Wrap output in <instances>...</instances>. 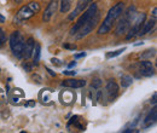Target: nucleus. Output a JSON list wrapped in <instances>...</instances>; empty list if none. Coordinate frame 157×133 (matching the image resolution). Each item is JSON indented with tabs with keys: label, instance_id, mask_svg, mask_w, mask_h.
Listing matches in <instances>:
<instances>
[{
	"label": "nucleus",
	"instance_id": "f257e3e1",
	"mask_svg": "<svg viewBox=\"0 0 157 133\" xmlns=\"http://www.w3.org/2000/svg\"><path fill=\"white\" fill-rule=\"evenodd\" d=\"M123 11H124V4L123 2H118L116 5H114L109 10V12H108L105 19L103 21V23L100 24V27L98 28L99 35H104V34L109 33L111 30L113 25L116 23L117 18H120L121 15L123 14Z\"/></svg>",
	"mask_w": 157,
	"mask_h": 133
},
{
	"label": "nucleus",
	"instance_id": "f03ea898",
	"mask_svg": "<svg viewBox=\"0 0 157 133\" xmlns=\"http://www.w3.org/2000/svg\"><path fill=\"white\" fill-rule=\"evenodd\" d=\"M123 12H124V11H123ZM121 16H122V15H121ZM136 16H137V9H136V6L131 5V6L128 7V10L123 14L122 18L120 19V22H118L117 25H116V34H117V35H123V34H126V33L128 32V29L131 28V25H132L133 21L136 18Z\"/></svg>",
	"mask_w": 157,
	"mask_h": 133
},
{
	"label": "nucleus",
	"instance_id": "7ed1b4c3",
	"mask_svg": "<svg viewBox=\"0 0 157 133\" xmlns=\"http://www.w3.org/2000/svg\"><path fill=\"white\" fill-rule=\"evenodd\" d=\"M40 10H41V6H40L39 2L32 1V2H29L27 5H24L23 7H21L20 11L16 15V17L13 18V22L16 24H21L23 21H27V19L32 18L34 15L39 14Z\"/></svg>",
	"mask_w": 157,
	"mask_h": 133
},
{
	"label": "nucleus",
	"instance_id": "20e7f679",
	"mask_svg": "<svg viewBox=\"0 0 157 133\" xmlns=\"http://www.w3.org/2000/svg\"><path fill=\"white\" fill-rule=\"evenodd\" d=\"M99 21H100V12L97 10L90 18L86 21V23L78 30V33L75 34L76 39H82V38H85V37H87V35L97 27Z\"/></svg>",
	"mask_w": 157,
	"mask_h": 133
},
{
	"label": "nucleus",
	"instance_id": "39448f33",
	"mask_svg": "<svg viewBox=\"0 0 157 133\" xmlns=\"http://www.w3.org/2000/svg\"><path fill=\"white\" fill-rule=\"evenodd\" d=\"M24 42L25 40L20 32H13L10 35V47L13 53V56L17 58H23V49H24Z\"/></svg>",
	"mask_w": 157,
	"mask_h": 133
},
{
	"label": "nucleus",
	"instance_id": "423d86ee",
	"mask_svg": "<svg viewBox=\"0 0 157 133\" xmlns=\"http://www.w3.org/2000/svg\"><path fill=\"white\" fill-rule=\"evenodd\" d=\"M98 10V6H97V4L96 2H93V4H91L90 6H87V9L85 10V12H82V15L80 16V18L78 19V22L75 23V25L70 29V34L71 35H75L76 33H78V30L86 23V21L90 18L96 11Z\"/></svg>",
	"mask_w": 157,
	"mask_h": 133
},
{
	"label": "nucleus",
	"instance_id": "0eeeda50",
	"mask_svg": "<svg viewBox=\"0 0 157 133\" xmlns=\"http://www.w3.org/2000/svg\"><path fill=\"white\" fill-rule=\"evenodd\" d=\"M145 18H146V14H144V12H143V14H137V16H136V18L133 21L131 28H129L128 32H127L128 34H127L126 38L129 40V39L137 37L139 30L141 29V27H143V24H144V22H145Z\"/></svg>",
	"mask_w": 157,
	"mask_h": 133
},
{
	"label": "nucleus",
	"instance_id": "6e6552de",
	"mask_svg": "<svg viewBox=\"0 0 157 133\" xmlns=\"http://www.w3.org/2000/svg\"><path fill=\"white\" fill-rule=\"evenodd\" d=\"M58 0H51L50 4L47 5V7L45 9V12L42 14V21L44 22H50L51 18L56 15L57 9H58Z\"/></svg>",
	"mask_w": 157,
	"mask_h": 133
},
{
	"label": "nucleus",
	"instance_id": "1a4fd4ad",
	"mask_svg": "<svg viewBox=\"0 0 157 133\" xmlns=\"http://www.w3.org/2000/svg\"><path fill=\"white\" fill-rule=\"evenodd\" d=\"M139 73L144 76H152L155 73L154 65L149 59H145L139 63Z\"/></svg>",
	"mask_w": 157,
	"mask_h": 133
},
{
	"label": "nucleus",
	"instance_id": "9d476101",
	"mask_svg": "<svg viewBox=\"0 0 157 133\" xmlns=\"http://www.w3.org/2000/svg\"><path fill=\"white\" fill-rule=\"evenodd\" d=\"M105 93L108 96V99L109 100H114L118 95V85L114 81V80H110L105 87Z\"/></svg>",
	"mask_w": 157,
	"mask_h": 133
},
{
	"label": "nucleus",
	"instance_id": "9b49d317",
	"mask_svg": "<svg viewBox=\"0 0 157 133\" xmlns=\"http://www.w3.org/2000/svg\"><path fill=\"white\" fill-rule=\"evenodd\" d=\"M88 2H90V0H78V4H76V7H75V10L68 16V19H70V21H73L74 18H76L78 15L81 14V12H83L86 9H87V6H88Z\"/></svg>",
	"mask_w": 157,
	"mask_h": 133
},
{
	"label": "nucleus",
	"instance_id": "f8f14e48",
	"mask_svg": "<svg viewBox=\"0 0 157 133\" xmlns=\"http://www.w3.org/2000/svg\"><path fill=\"white\" fill-rule=\"evenodd\" d=\"M155 25H156V18H154V17H152V18H150L149 21H147V22H144V24H143L141 29L139 30L138 35L143 37V35H146V34L151 33V32L154 30Z\"/></svg>",
	"mask_w": 157,
	"mask_h": 133
},
{
	"label": "nucleus",
	"instance_id": "ddd939ff",
	"mask_svg": "<svg viewBox=\"0 0 157 133\" xmlns=\"http://www.w3.org/2000/svg\"><path fill=\"white\" fill-rule=\"evenodd\" d=\"M34 46H35V41L33 38H29L25 42H24V49H23V57L25 59L33 56V51H34Z\"/></svg>",
	"mask_w": 157,
	"mask_h": 133
},
{
	"label": "nucleus",
	"instance_id": "4468645a",
	"mask_svg": "<svg viewBox=\"0 0 157 133\" xmlns=\"http://www.w3.org/2000/svg\"><path fill=\"white\" fill-rule=\"evenodd\" d=\"M62 85L65 87H70V88H81V87L86 86V81L78 80V79H67L62 82Z\"/></svg>",
	"mask_w": 157,
	"mask_h": 133
},
{
	"label": "nucleus",
	"instance_id": "2eb2a0df",
	"mask_svg": "<svg viewBox=\"0 0 157 133\" xmlns=\"http://www.w3.org/2000/svg\"><path fill=\"white\" fill-rule=\"evenodd\" d=\"M156 120H157V109L154 108V109L147 114V116L145 117V120H144V127H145V128L151 127L152 125H155Z\"/></svg>",
	"mask_w": 157,
	"mask_h": 133
},
{
	"label": "nucleus",
	"instance_id": "dca6fc26",
	"mask_svg": "<svg viewBox=\"0 0 157 133\" xmlns=\"http://www.w3.org/2000/svg\"><path fill=\"white\" fill-rule=\"evenodd\" d=\"M71 9V0H60V14H67Z\"/></svg>",
	"mask_w": 157,
	"mask_h": 133
},
{
	"label": "nucleus",
	"instance_id": "f3484780",
	"mask_svg": "<svg viewBox=\"0 0 157 133\" xmlns=\"http://www.w3.org/2000/svg\"><path fill=\"white\" fill-rule=\"evenodd\" d=\"M40 55H41V47L39 44H35L34 46V51H33V56H34V64L38 65L40 61Z\"/></svg>",
	"mask_w": 157,
	"mask_h": 133
},
{
	"label": "nucleus",
	"instance_id": "a211bd4d",
	"mask_svg": "<svg viewBox=\"0 0 157 133\" xmlns=\"http://www.w3.org/2000/svg\"><path fill=\"white\" fill-rule=\"evenodd\" d=\"M132 82H133V79H132V76L123 75L122 77H121V86H122L123 88H126V87H129V86L132 85Z\"/></svg>",
	"mask_w": 157,
	"mask_h": 133
},
{
	"label": "nucleus",
	"instance_id": "6ab92c4d",
	"mask_svg": "<svg viewBox=\"0 0 157 133\" xmlns=\"http://www.w3.org/2000/svg\"><path fill=\"white\" fill-rule=\"evenodd\" d=\"M155 55H156V50L155 49H150V50H146L141 55V58L143 59H151L152 57H155Z\"/></svg>",
	"mask_w": 157,
	"mask_h": 133
},
{
	"label": "nucleus",
	"instance_id": "aec40b11",
	"mask_svg": "<svg viewBox=\"0 0 157 133\" xmlns=\"http://www.w3.org/2000/svg\"><path fill=\"white\" fill-rule=\"evenodd\" d=\"M124 47L123 49H120V50H116V51H114V52H109V53H106V58H114L116 57V56H120L122 52H124Z\"/></svg>",
	"mask_w": 157,
	"mask_h": 133
},
{
	"label": "nucleus",
	"instance_id": "412c9836",
	"mask_svg": "<svg viewBox=\"0 0 157 133\" xmlns=\"http://www.w3.org/2000/svg\"><path fill=\"white\" fill-rule=\"evenodd\" d=\"M5 42H6V34H5V32L0 28V46H2Z\"/></svg>",
	"mask_w": 157,
	"mask_h": 133
},
{
	"label": "nucleus",
	"instance_id": "4be33fe9",
	"mask_svg": "<svg viewBox=\"0 0 157 133\" xmlns=\"http://www.w3.org/2000/svg\"><path fill=\"white\" fill-rule=\"evenodd\" d=\"M100 85H101V81H100L99 79H94V80H93V82H92V86H93L94 88H98Z\"/></svg>",
	"mask_w": 157,
	"mask_h": 133
},
{
	"label": "nucleus",
	"instance_id": "5701e85b",
	"mask_svg": "<svg viewBox=\"0 0 157 133\" xmlns=\"http://www.w3.org/2000/svg\"><path fill=\"white\" fill-rule=\"evenodd\" d=\"M63 47H64V49H68V50H75V49H76V45H75V44H73V45H70V44H64Z\"/></svg>",
	"mask_w": 157,
	"mask_h": 133
},
{
	"label": "nucleus",
	"instance_id": "b1692460",
	"mask_svg": "<svg viewBox=\"0 0 157 133\" xmlns=\"http://www.w3.org/2000/svg\"><path fill=\"white\" fill-rule=\"evenodd\" d=\"M22 67H23V69H24L25 72H28V73H29V72H32V65H30V64H28V62H25Z\"/></svg>",
	"mask_w": 157,
	"mask_h": 133
},
{
	"label": "nucleus",
	"instance_id": "393cba45",
	"mask_svg": "<svg viewBox=\"0 0 157 133\" xmlns=\"http://www.w3.org/2000/svg\"><path fill=\"white\" fill-rule=\"evenodd\" d=\"M65 75H71V76H75L76 72H71V70H67V72H63Z\"/></svg>",
	"mask_w": 157,
	"mask_h": 133
},
{
	"label": "nucleus",
	"instance_id": "a878e982",
	"mask_svg": "<svg viewBox=\"0 0 157 133\" xmlns=\"http://www.w3.org/2000/svg\"><path fill=\"white\" fill-rule=\"evenodd\" d=\"M53 64H57V65H62V63H60V61L58 59H55V58H52V61H51Z\"/></svg>",
	"mask_w": 157,
	"mask_h": 133
},
{
	"label": "nucleus",
	"instance_id": "bb28decb",
	"mask_svg": "<svg viewBox=\"0 0 157 133\" xmlns=\"http://www.w3.org/2000/svg\"><path fill=\"white\" fill-rule=\"evenodd\" d=\"M86 56V52H82V53H78V55H75V58H81V57H85Z\"/></svg>",
	"mask_w": 157,
	"mask_h": 133
},
{
	"label": "nucleus",
	"instance_id": "cd10ccee",
	"mask_svg": "<svg viewBox=\"0 0 157 133\" xmlns=\"http://www.w3.org/2000/svg\"><path fill=\"white\" fill-rule=\"evenodd\" d=\"M156 97H157V95L156 93H154V96H152V100H151V103H152L154 105H156Z\"/></svg>",
	"mask_w": 157,
	"mask_h": 133
},
{
	"label": "nucleus",
	"instance_id": "c85d7f7f",
	"mask_svg": "<svg viewBox=\"0 0 157 133\" xmlns=\"http://www.w3.org/2000/svg\"><path fill=\"white\" fill-rule=\"evenodd\" d=\"M157 9L156 7H155V9H154V10H152V17H154V18H156V16H157Z\"/></svg>",
	"mask_w": 157,
	"mask_h": 133
},
{
	"label": "nucleus",
	"instance_id": "c756f323",
	"mask_svg": "<svg viewBox=\"0 0 157 133\" xmlns=\"http://www.w3.org/2000/svg\"><path fill=\"white\" fill-rule=\"evenodd\" d=\"M46 70H47V72H48V73H50V74H51V75H52V76H55V75H56V73H55V72H52V70H51L50 68H46Z\"/></svg>",
	"mask_w": 157,
	"mask_h": 133
},
{
	"label": "nucleus",
	"instance_id": "7c9ffc66",
	"mask_svg": "<svg viewBox=\"0 0 157 133\" xmlns=\"http://www.w3.org/2000/svg\"><path fill=\"white\" fill-rule=\"evenodd\" d=\"M76 65V62H71L70 64H69V68H73V67H75Z\"/></svg>",
	"mask_w": 157,
	"mask_h": 133
},
{
	"label": "nucleus",
	"instance_id": "2f4dec72",
	"mask_svg": "<svg viewBox=\"0 0 157 133\" xmlns=\"http://www.w3.org/2000/svg\"><path fill=\"white\" fill-rule=\"evenodd\" d=\"M27 105H28V107H33V105H35V102H29Z\"/></svg>",
	"mask_w": 157,
	"mask_h": 133
},
{
	"label": "nucleus",
	"instance_id": "473e14b6",
	"mask_svg": "<svg viewBox=\"0 0 157 133\" xmlns=\"http://www.w3.org/2000/svg\"><path fill=\"white\" fill-rule=\"evenodd\" d=\"M4 21H5V18H4V17L0 15V22H4Z\"/></svg>",
	"mask_w": 157,
	"mask_h": 133
},
{
	"label": "nucleus",
	"instance_id": "72a5a7b5",
	"mask_svg": "<svg viewBox=\"0 0 157 133\" xmlns=\"http://www.w3.org/2000/svg\"><path fill=\"white\" fill-rule=\"evenodd\" d=\"M22 1H23V0H15L16 4H20V2H22Z\"/></svg>",
	"mask_w": 157,
	"mask_h": 133
}]
</instances>
